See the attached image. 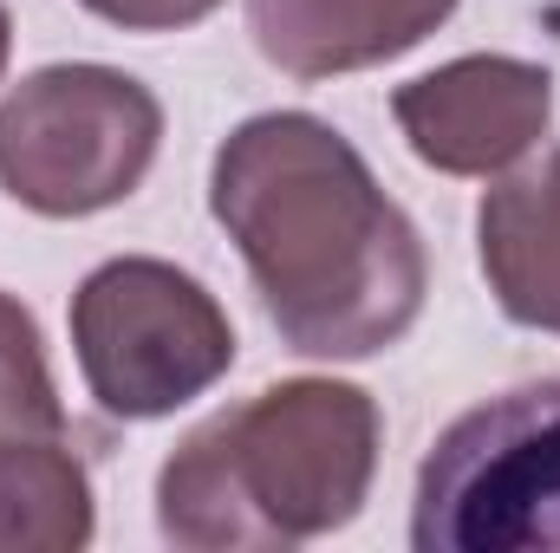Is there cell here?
Segmentation results:
<instances>
[{
	"label": "cell",
	"instance_id": "6da1fadb",
	"mask_svg": "<svg viewBox=\"0 0 560 553\" xmlns=\"http://www.w3.org/2000/svg\"><path fill=\"white\" fill-rule=\"evenodd\" d=\"M209 209L242 248L280 345L378 358L418 326L430 293L418 222L326 118L261 111L235 125L209 169Z\"/></svg>",
	"mask_w": 560,
	"mask_h": 553
},
{
	"label": "cell",
	"instance_id": "7a4b0ae2",
	"mask_svg": "<svg viewBox=\"0 0 560 553\" xmlns=\"http://www.w3.org/2000/svg\"><path fill=\"white\" fill-rule=\"evenodd\" d=\"M378 398L287 378L189 430L156 469V528L189 553H268L359 521L378 475Z\"/></svg>",
	"mask_w": 560,
	"mask_h": 553
},
{
	"label": "cell",
	"instance_id": "3957f363",
	"mask_svg": "<svg viewBox=\"0 0 560 553\" xmlns=\"http://www.w3.org/2000/svg\"><path fill=\"white\" fill-rule=\"evenodd\" d=\"M418 553H560V378L463 411L423 456Z\"/></svg>",
	"mask_w": 560,
	"mask_h": 553
},
{
	"label": "cell",
	"instance_id": "277c9868",
	"mask_svg": "<svg viewBox=\"0 0 560 553\" xmlns=\"http://www.w3.org/2000/svg\"><path fill=\"white\" fill-rule=\"evenodd\" d=\"M72 352L98 411L156 423L229 378L235 326L196 274L150 255H118L72 293Z\"/></svg>",
	"mask_w": 560,
	"mask_h": 553
},
{
	"label": "cell",
	"instance_id": "5b68a950",
	"mask_svg": "<svg viewBox=\"0 0 560 553\" xmlns=\"http://www.w3.org/2000/svg\"><path fill=\"white\" fill-rule=\"evenodd\" d=\"M163 143L156 92L118 66H46L0 98V189L46 215L79 222L138 196Z\"/></svg>",
	"mask_w": 560,
	"mask_h": 553
},
{
	"label": "cell",
	"instance_id": "8992f818",
	"mask_svg": "<svg viewBox=\"0 0 560 553\" xmlns=\"http://www.w3.org/2000/svg\"><path fill=\"white\" fill-rule=\"evenodd\" d=\"M392 118L405 143L436 176H502L548 138L555 79L535 59L469 52L392 92Z\"/></svg>",
	"mask_w": 560,
	"mask_h": 553
},
{
	"label": "cell",
	"instance_id": "52a82bcc",
	"mask_svg": "<svg viewBox=\"0 0 560 553\" xmlns=\"http://www.w3.org/2000/svg\"><path fill=\"white\" fill-rule=\"evenodd\" d=\"M456 0H248V33L287 79H339L423 46Z\"/></svg>",
	"mask_w": 560,
	"mask_h": 553
},
{
	"label": "cell",
	"instance_id": "ba28073f",
	"mask_svg": "<svg viewBox=\"0 0 560 553\" xmlns=\"http://www.w3.org/2000/svg\"><path fill=\"white\" fill-rule=\"evenodd\" d=\"M476 255L495 306L515 326L560 339V150L482 196Z\"/></svg>",
	"mask_w": 560,
	"mask_h": 553
},
{
	"label": "cell",
	"instance_id": "9c48e42d",
	"mask_svg": "<svg viewBox=\"0 0 560 553\" xmlns=\"http://www.w3.org/2000/svg\"><path fill=\"white\" fill-rule=\"evenodd\" d=\"M92 528V475L59 436L0 443V553H79Z\"/></svg>",
	"mask_w": 560,
	"mask_h": 553
},
{
	"label": "cell",
	"instance_id": "30bf717a",
	"mask_svg": "<svg viewBox=\"0 0 560 553\" xmlns=\"http://www.w3.org/2000/svg\"><path fill=\"white\" fill-rule=\"evenodd\" d=\"M59 430H66V404H59L39 326L13 293H0V443L59 436Z\"/></svg>",
	"mask_w": 560,
	"mask_h": 553
},
{
	"label": "cell",
	"instance_id": "8fae6325",
	"mask_svg": "<svg viewBox=\"0 0 560 553\" xmlns=\"http://www.w3.org/2000/svg\"><path fill=\"white\" fill-rule=\"evenodd\" d=\"M79 7L125 26V33H183V26L209 20L222 0H79Z\"/></svg>",
	"mask_w": 560,
	"mask_h": 553
},
{
	"label": "cell",
	"instance_id": "7c38bea8",
	"mask_svg": "<svg viewBox=\"0 0 560 553\" xmlns=\"http://www.w3.org/2000/svg\"><path fill=\"white\" fill-rule=\"evenodd\" d=\"M7 52H13V20H7V0H0V72H7Z\"/></svg>",
	"mask_w": 560,
	"mask_h": 553
}]
</instances>
